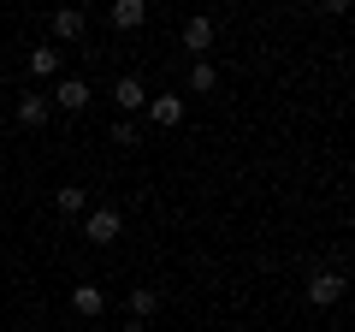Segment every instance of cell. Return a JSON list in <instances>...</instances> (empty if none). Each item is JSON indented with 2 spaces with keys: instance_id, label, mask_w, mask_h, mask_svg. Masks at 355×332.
I'll return each instance as SVG.
<instances>
[{
  "instance_id": "1",
  "label": "cell",
  "mask_w": 355,
  "mask_h": 332,
  "mask_svg": "<svg viewBox=\"0 0 355 332\" xmlns=\"http://www.w3.org/2000/svg\"><path fill=\"white\" fill-rule=\"evenodd\" d=\"M119 231H125L119 208H95V214L83 219V238H89V243H119Z\"/></svg>"
},
{
  "instance_id": "2",
  "label": "cell",
  "mask_w": 355,
  "mask_h": 332,
  "mask_svg": "<svg viewBox=\"0 0 355 332\" xmlns=\"http://www.w3.org/2000/svg\"><path fill=\"white\" fill-rule=\"evenodd\" d=\"M48 107L83 113V107H89V83H83V77H60V90H53V101H48Z\"/></svg>"
},
{
  "instance_id": "3",
  "label": "cell",
  "mask_w": 355,
  "mask_h": 332,
  "mask_svg": "<svg viewBox=\"0 0 355 332\" xmlns=\"http://www.w3.org/2000/svg\"><path fill=\"white\" fill-rule=\"evenodd\" d=\"M343 297V273H314V279H308V303L314 308H331Z\"/></svg>"
},
{
  "instance_id": "4",
  "label": "cell",
  "mask_w": 355,
  "mask_h": 332,
  "mask_svg": "<svg viewBox=\"0 0 355 332\" xmlns=\"http://www.w3.org/2000/svg\"><path fill=\"white\" fill-rule=\"evenodd\" d=\"M71 308H77V315H83V320H95V315H101V308H107L101 285H71Z\"/></svg>"
},
{
  "instance_id": "5",
  "label": "cell",
  "mask_w": 355,
  "mask_h": 332,
  "mask_svg": "<svg viewBox=\"0 0 355 332\" xmlns=\"http://www.w3.org/2000/svg\"><path fill=\"white\" fill-rule=\"evenodd\" d=\"M113 101L125 107V113H137V107H148V90H142V77H119V83H113Z\"/></svg>"
},
{
  "instance_id": "6",
  "label": "cell",
  "mask_w": 355,
  "mask_h": 332,
  "mask_svg": "<svg viewBox=\"0 0 355 332\" xmlns=\"http://www.w3.org/2000/svg\"><path fill=\"white\" fill-rule=\"evenodd\" d=\"M83 30H89V18L77 13V6H65V13H53V36H60V42H83Z\"/></svg>"
},
{
  "instance_id": "7",
  "label": "cell",
  "mask_w": 355,
  "mask_h": 332,
  "mask_svg": "<svg viewBox=\"0 0 355 332\" xmlns=\"http://www.w3.org/2000/svg\"><path fill=\"white\" fill-rule=\"evenodd\" d=\"M184 48H190V53L214 48V18H190V24H184Z\"/></svg>"
},
{
  "instance_id": "8",
  "label": "cell",
  "mask_w": 355,
  "mask_h": 332,
  "mask_svg": "<svg viewBox=\"0 0 355 332\" xmlns=\"http://www.w3.org/2000/svg\"><path fill=\"white\" fill-rule=\"evenodd\" d=\"M148 119H154V125H178V119H184V95H154Z\"/></svg>"
},
{
  "instance_id": "9",
  "label": "cell",
  "mask_w": 355,
  "mask_h": 332,
  "mask_svg": "<svg viewBox=\"0 0 355 332\" xmlns=\"http://www.w3.org/2000/svg\"><path fill=\"white\" fill-rule=\"evenodd\" d=\"M148 18V0H113V24L119 30H137Z\"/></svg>"
},
{
  "instance_id": "10",
  "label": "cell",
  "mask_w": 355,
  "mask_h": 332,
  "mask_svg": "<svg viewBox=\"0 0 355 332\" xmlns=\"http://www.w3.org/2000/svg\"><path fill=\"white\" fill-rule=\"evenodd\" d=\"M18 119H24V125H48V95H36V90H30L24 101H18Z\"/></svg>"
},
{
  "instance_id": "11",
  "label": "cell",
  "mask_w": 355,
  "mask_h": 332,
  "mask_svg": "<svg viewBox=\"0 0 355 332\" xmlns=\"http://www.w3.org/2000/svg\"><path fill=\"white\" fill-rule=\"evenodd\" d=\"M154 308H160V291H148V285H137V291H130V320H148Z\"/></svg>"
},
{
  "instance_id": "12",
  "label": "cell",
  "mask_w": 355,
  "mask_h": 332,
  "mask_svg": "<svg viewBox=\"0 0 355 332\" xmlns=\"http://www.w3.org/2000/svg\"><path fill=\"white\" fill-rule=\"evenodd\" d=\"M30 72H36V77H53V72H60V48H30Z\"/></svg>"
},
{
  "instance_id": "13",
  "label": "cell",
  "mask_w": 355,
  "mask_h": 332,
  "mask_svg": "<svg viewBox=\"0 0 355 332\" xmlns=\"http://www.w3.org/2000/svg\"><path fill=\"white\" fill-rule=\"evenodd\" d=\"M53 208H60V214H83V190H77V184H60V190H53Z\"/></svg>"
},
{
  "instance_id": "14",
  "label": "cell",
  "mask_w": 355,
  "mask_h": 332,
  "mask_svg": "<svg viewBox=\"0 0 355 332\" xmlns=\"http://www.w3.org/2000/svg\"><path fill=\"white\" fill-rule=\"evenodd\" d=\"M214 83H219V72H214V65L202 60V65H196V72H190V90H196V95H207V90H214Z\"/></svg>"
},
{
  "instance_id": "15",
  "label": "cell",
  "mask_w": 355,
  "mask_h": 332,
  "mask_svg": "<svg viewBox=\"0 0 355 332\" xmlns=\"http://www.w3.org/2000/svg\"><path fill=\"white\" fill-rule=\"evenodd\" d=\"M107 137H113V142H119V149H130V142H137V131H130V119H119V125H113V131H107Z\"/></svg>"
}]
</instances>
